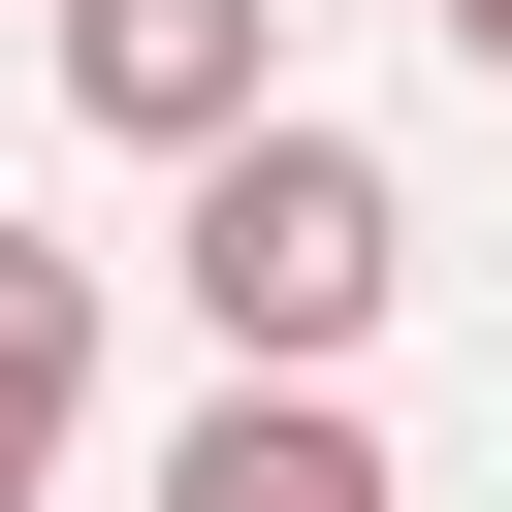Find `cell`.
<instances>
[{
	"instance_id": "obj_1",
	"label": "cell",
	"mask_w": 512,
	"mask_h": 512,
	"mask_svg": "<svg viewBox=\"0 0 512 512\" xmlns=\"http://www.w3.org/2000/svg\"><path fill=\"white\" fill-rule=\"evenodd\" d=\"M160 288L224 320V384H352V352H384V288H416V192H384L320 96H256V128L192 160V224H160Z\"/></svg>"
},
{
	"instance_id": "obj_2",
	"label": "cell",
	"mask_w": 512,
	"mask_h": 512,
	"mask_svg": "<svg viewBox=\"0 0 512 512\" xmlns=\"http://www.w3.org/2000/svg\"><path fill=\"white\" fill-rule=\"evenodd\" d=\"M288 96V0H64V128H128V160H224Z\"/></svg>"
},
{
	"instance_id": "obj_3",
	"label": "cell",
	"mask_w": 512,
	"mask_h": 512,
	"mask_svg": "<svg viewBox=\"0 0 512 512\" xmlns=\"http://www.w3.org/2000/svg\"><path fill=\"white\" fill-rule=\"evenodd\" d=\"M160 512H416V480L352 448V384H224V416L160 448Z\"/></svg>"
},
{
	"instance_id": "obj_4",
	"label": "cell",
	"mask_w": 512,
	"mask_h": 512,
	"mask_svg": "<svg viewBox=\"0 0 512 512\" xmlns=\"http://www.w3.org/2000/svg\"><path fill=\"white\" fill-rule=\"evenodd\" d=\"M64 416H96V256H64V224H0V512L64 480Z\"/></svg>"
},
{
	"instance_id": "obj_5",
	"label": "cell",
	"mask_w": 512,
	"mask_h": 512,
	"mask_svg": "<svg viewBox=\"0 0 512 512\" xmlns=\"http://www.w3.org/2000/svg\"><path fill=\"white\" fill-rule=\"evenodd\" d=\"M416 32H448V64H512V0H416Z\"/></svg>"
}]
</instances>
